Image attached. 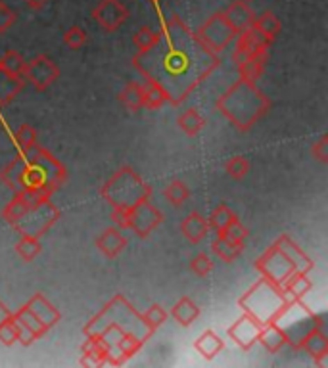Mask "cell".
Segmentation results:
<instances>
[{
	"instance_id": "cell-1",
	"label": "cell",
	"mask_w": 328,
	"mask_h": 368,
	"mask_svg": "<svg viewBox=\"0 0 328 368\" xmlns=\"http://www.w3.org/2000/svg\"><path fill=\"white\" fill-rule=\"evenodd\" d=\"M133 65L145 81L160 85L169 104H183L219 65V54L202 44L181 17L171 16L158 31V40L145 52H136Z\"/></svg>"
},
{
	"instance_id": "cell-2",
	"label": "cell",
	"mask_w": 328,
	"mask_h": 368,
	"mask_svg": "<svg viewBox=\"0 0 328 368\" xmlns=\"http://www.w3.org/2000/svg\"><path fill=\"white\" fill-rule=\"evenodd\" d=\"M0 183L14 194L25 192L33 198H50L67 183V169L39 144L22 152L8 167L0 171Z\"/></svg>"
},
{
	"instance_id": "cell-3",
	"label": "cell",
	"mask_w": 328,
	"mask_h": 368,
	"mask_svg": "<svg viewBox=\"0 0 328 368\" xmlns=\"http://www.w3.org/2000/svg\"><path fill=\"white\" fill-rule=\"evenodd\" d=\"M217 110L238 131L246 133L271 110V102L256 83L238 79L217 100Z\"/></svg>"
},
{
	"instance_id": "cell-4",
	"label": "cell",
	"mask_w": 328,
	"mask_h": 368,
	"mask_svg": "<svg viewBox=\"0 0 328 368\" xmlns=\"http://www.w3.org/2000/svg\"><path fill=\"white\" fill-rule=\"evenodd\" d=\"M106 324H115L123 332H131V334L138 336L145 344L154 336V330L146 324L145 317L136 311L135 307L129 303L121 294H117L102 311L88 320V324L83 328V332H85V336L87 334H97V332L104 328Z\"/></svg>"
},
{
	"instance_id": "cell-5",
	"label": "cell",
	"mask_w": 328,
	"mask_h": 368,
	"mask_svg": "<svg viewBox=\"0 0 328 368\" xmlns=\"http://www.w3.org/2000/svg\"><path fill=\"white\" fill-rule=\"evenodd\" d=\"M150 194H152L150 184H146L140 175L131 167L120 169L102 186V198L113 209H121V211H129L140 201L150 200Z\"/></svg>"
},
{
	"instance_id": "cell-6",
	"label": "cell",
	"mask_w": 328,
	"mask_h": 368,
	"mask_svg": "<svg viewBox=\"0 0 328 368\" xmlns=\"http://www.w3.org/2000/svg\"><path fill=\"white\" fill-rule=\"evenodd\" d=\"M238 305L242 311L254 317L259 324H269L274 322L280 311L286 307V301L282 296V286L272 284L263 276L238 299Z\"/></svg>"
},
{
	"instance_id": "cell-7",
	"label": "cell",
	"mask_w": 328,
	"mask_h": 368,
	"mask_svg": "<svg viewBox=\"0 0 328 368\" xmlns=\"http://www.w3.org/2000/svg\"><path fill=\"white\" fill-rule=\"evenodd\" d=\"M274 324L279 326L288 340V345H292L297 351L302 337L309 332L311 328H315V312L302 303V299H297L294 303L286 305L280 315L274 319Z\"/></svg>"
},
{
	"instance_id": "cell-8",
	"label": "cell",
	"mask_w": 328,
	"mask_h": 368,
	"mask_svg": "<svg viewBox=\"0 0 328 368\" xmlns=\"http://www.w3.org/2000/svg\"><path fill=\"white\" fill-rule=\"evenodd\" d=\"M60 219V211L58 208L50 201V198L47 200H37L33 201L29 209L25 211V215L17 221L16 224H12L17 233L22 236H33V238H40L42 234H47L56 224V221Z\"/></svg>"
},
{
	"instance_id": "cell-9",
	"label": "cell",
	"mask_w": 328,
	"mask_h": 368,
	"mask_svg": "<svg viewBox=\"0 0 328 368\" xmlns=\"http://www.w3.org/2000/svg\"><path fill=\"white\" fill-rule=\"evenodd\" d=\"M194 33H196V37L200 39L202 44H206V47H208L211 52H215V54H221L224 49H229V44L238 37V33L234 31L231 24L224 19L223 12L208 17V19L198 27V31Z\"/></svg>"
},
{
	"instance_id": "cell-10",
	"label": "cell",
	"mask_w": 328,
	"mask_h": 368,
	"mask_svg": "<svg viewBox=\"0 0 328 368\" xmlns=\"http://www.w3.org/2000/svg\"><path fill=\"white\" fill-rule=\"evenodd\" d=\"M256 269L263 274L267 281H271L277 286H284L290 276L296 272L294 265L290 263L288 257L280 251L277 244H272L271 248L257 259Z\"/></svg>"
},
{
	"instance_id": "cell-11",
	"label": "cell",
	"mask_w": 328,
	"mask_h": 368,
	"mask_svg": "<svg viewBox=\"0 0 328 368\" xmlns=\"http://www.w3.org/2000/svg\"><path fill=\"white\" fill-rule=\"evenodd\" d=\"M163 223V213L150 200L140 201L138 206L127 211L125 231L135 233L138 238H146Z\"/></svg>"
},
{
	"instance_id": "cell-12",
	"label": "cell",
	"mask_w": 328,
	"mask_h": 368,
	"mask_svg": "<svg viewBox=\"0 0 328 368\" xmlns=\"http://www.w3.org/2000/svg\"><path fill=\"white\" fill-rule=\"evenodd\" d=\"M271 42L272 40L267 39L263 33L252 25L248 29L238 33V37H236V47L232 50V62H234V64H240V62H246L249 58L269 56L267 50L271 47Z\"/></svg>"
},
{
	"instance_id": "cell-13",
	"label": "cell",
	"mask_w": 328,
	"mask_h": 368,
	"mask_svg": "<svg viewBox=\"0 0 328 368\" xmlns=\"http://www.w3.org/2000/svg\"><path fill=\"white\" fill-rule=\"evenodd\" d=\"M58 77H60V67L44 54L33 58L31 62H25L24 79L29 81L33 88H37L39 92L49 90L56 83Z\"/></svg>"
},
{
	"instance_id": "cell-14",
	"label": "cell",
	"mask_w": 328,
	"mask_h": 368,
	"mask_svg": "<svg viewBox=\"0 0 328 368\" xmlns=\"http://www.w3.org/2000/svg\"><path fill=\"white\" fill-rule=\"evenodd\" d=\"M129 16L131 12L121 0H98V4L92 8V19L106 33L117 31L127 22Z\"/></svg>"
},
{
	"instance_id": "cell-15",
	"label": "cell",
	"mask_w": 328,
	"mask_h": 368,
	"mask_svg": "<svg viewBox=\"0 0 328 368\" xmlns=\"http://www.w3.org/2000/svg\"><path fill=\"white\" fill-rule=\"evenodd\" d=\"M261 326L263 324H259L254 317H249V315L244 312L240 319L236 320L231 328H229V336H231L232 342L238 345L240 349L248 351V349H252L257 344Z\"/></svg>"
},
{
	"instance_id": "cell-16",
	"label": "cell",
	"mask_w": 328,
	"mask_h": 368,
	"mask_svg": "<svg viewBox=\"0 0 328 368\" xmlns=\"http://www.w3.org/2000/svg\"><path fill=\"white\" fill-rule=\"evenodd\" d=\"M297 351L309 353L317 367H328V334L322 328H311L300 342Z\"/></svg>"
},
{
	"instance_id": "cell-17",
	"label": "cell",
	"mask_w": 328,
	"mask_h": 368,
	"mask_svg": "<svg viewBox=\"0 0 328 368\" xmlns=\"http://www.w3.org/2000/svg\"><path fill=\"white\" fill-rule=\"evenodd\" d=\"M274 244L279 246V249L284 253V256L288 257V261L294 265V269H296L297 272H304V274H307V272L313 271L315 263L309 259V256L305 253L304 249L300 248L296 242L290 238L288 234H282V236H279Z\"/></svg>"
},
{
	"instance_id": "cell-18",
	"label": "cell",
	"mask_w": 328,
	"mask_h": 368,
	"mask_svg": "<svg viewBox=\"0 0 328 368\" xmlns=\"http://www.w3.org/2000/svg\"><path fill=\"white\" fill-rule=\"evenodd\" d=\"M223 16L236 33H242L244 29H248L256 22V12L252 10V6H249L246 0H234L231 6L224 10Z\"/></svg>"
},
{
	"instance_id": "cell-19",
	"label": "cell",
	"mask_w": 328,
	"mask_h": 368,
	"mask_svg": "<svg viewBox=\"0 0 328 368\" xmlns=\"http://www.w3.org/2000/svg\"><path fill=\"white\" fill-rule=\"evenodd\" d=\"M27 307L31 309L35 315H37V319L47 326V328H52V326H56L60 319H62V315L58 311L54 305L50 303L47 297L42 296V294H35V296L27 301Z\"/></svg>"
},
{
	"instance_id": "cell-20",
	"label": "cell",
	"mask_w": 328,
	"mask_h": 368,
	"mask_svg": "<svg viewBox=\"0 0 328 368\" xmlns=\"http://www.w3.org/2000/svg\"><path fill=\"white\" fill-rule=\"evenodd\" d=\"M209 223L206 217H202L198 211H192L188 217H184L181 223V233L190 244H200L206 236L209 234Z\"/></svg>"
},
{
	"instance_id": "cell-21",
	"label": "cell",
	"mask_w": 328,
	"mask_h": 368,
	"mask_svg": "<svg viewBox=\"0 0 328 368\" xmlns=\"http://www.w3.org/2000/svg\"><path fill=\"white\" fill-rule=\"evenodd\" d=\"M97 248L104 253L106 257H117L123 251V249L127 248V238L121 234V228H106L104 233L100 234L97 238Z\"/></svg>"
},
{
	"instance_id": "cell-22",
	"label": "cell",
	"mask_w": 328,
	"mask_h": 368,
	"mask_svg": "<svg viewBox=\"0 0 328 368\" xmlns=\"http://www.w3.org/2000/svg\"><path fill=\"white\" fill-rule=\"evenodd\" d=\"M37 200H47V198H33V196L25 192L14 194V198L8 201V206L2 209V219L8 224H16L25 215V211L29 209L33 201Z\"/></svg>"
},
{
	"instance_id": "cell-23",
	"label": "cell",
	"mask_w": 328,
	"mask_h": 368,
	"mask_svg": "<svg viewBox=\"0 0 328 368\" xmlns=\"http://www.w3.org/2000/svg\"><path fill=\"white\" fill-rule=\"evenodd\" d=\"M257 342L263 345L267 351L272 353V355L279 353L284 345H288L286 334H284L274 322H269V324H263V326H261V332H259Z\"/></svg>"
},
{
	"instance_id": "cell-24",
	"label": "cell",
	"mask_w": 328,
	"mask_h": 368,
	"mask_svg": "<svg viewBox=\"0 0 328 368\" xmlns=\"http://www.w3.org/2000/svg\"><path fill=\"white\" fill-rule=\"evenodd\" d=\"M120 102L133 113L145 110V85H140L138 81L127 83L120 92Z\"/></svg>"
},
{
	"instance_id": "cell-25",
	"label": "cell",
	"mask_w": 328,
	"mask_h": 368,
	"mask_svg": "<svg viewBox=\"0 0 328 368\" xmlns=\"http://www.w3.org/2000/svg\"><path fill=\"white\" fill-rule=\"evenodd\" d=\"M24 77H14V75L0 69V108L8 106L24 90Z\"/></svg>"
},
{
	"instance_id": "cell-26",
	"label": "cell",
	"mask_w": 328,
	"mask_h": 368,
	"mask_svg": "<svg viewBox=\"0 0 328 368\" xmlns=\"http://www.w3.org/2000/svg\"><path fill=\"white\" fill-rule=\"evenodd\" d=\"M194 347H196V351L200 353L204 359L211 360L215 359L217 355L223 351L224 342L217 336L213 330H206V332L194 342Z\"/></svg>"
},
{
	"instance_id": "cell-27",
	"label": "cell",
	"mask_w": 328,
	"mask_h": 368,
	"mask_svg": "<svg viewBox=\"0 0 328 368\" xmlns=\"http://www.w3.org/2000/svg\"><path fill=\"white\" fill-rule=\"evenodd\" d=\"M171 317L175 320L177 324H181V326H190L194 320L200 317V309H198V305L194 303L190 297H181L177 305L171 309Z\"/></svg>"
},
{
	"instance_id": "cell-28",
	"label": "cell",
	"mask_w": 328,
	"mask_h": 368,
	"mask_svg": "<svg viewBox=\"0 0 328 368\" xmlns=\"http://www.w3.org/2000/svg\"><path fill=\"white\" fill-rule=\"evenodd\" d=\"M211 251L215 253L223 263H232L234 259H238L244 251V244H234V242L227 240L223 236H217L215 242L211 244Z\"/></svg>"
},
{
	"instance_id": "cell-29",
	"label": "cell",
	"mask_w": 328,
	"mask_h": 368,
	"mask_svg": "<svg viewBox=\"0 0 328 368\" xmlns=\"http://www.w3.org/2000/svg\"><path fill=\"white\" fill-rule=\"evenodd\" d=\"M236 221H238V217H236V213H234L227 203H219V206L211 211V215H209L208 219L209 228H215L217 233L224 231L227 226H231V224L236 223Z\"/></svg>"
},
{
	"instance_id": "cell-30",
	"label": "cell",
	"mask_w": 328,
	"mask_h": 368,
	"mask_svg": "<svg viewBox=\"0 0 328 368\" xmlns=\"http://www.w3.org/2000/svg\"><path fill=\"white\" fill-rule=\"evenodd\" d=\"M177 125H179L181 131L186 133L188 136H196L202 128H204V125H206V119L202 117L200 112H198L196 108H190V110H186V112H183L179 115Z\"/></svg>"
},
{
	"instance_id": "cell-31",
	"label": "cell",
	"mask_w": 328,
	"mask_h": 368,
	"mask_svg": "<svg viewBox=\"0 0 328 368\" xmlns=\"http://www.w3.org/2000/svg\"><path fill=\"white\" fill-rule=\"evenodd\" d=\"M169 104L167 92L150 81H145V108L146 110H160L161 106Z\"/></svg>"
},
{
	"instance_id": "cell-32",
	"label": "cell",
	"mask_w": 328,
	"mask_h": 368,
	"mask_svg": "<svg viewBox=\"0 0 328 368\" xmlns=\"http://www.w3.org/2000/svg\"><path fill=\"white\" fill-rule=\"evenodd\" d=\"M267 60H269V56L249 58L246 62H240V64H238V75H240V79L249 81V83H256V81L263 75Z\"/></svg>"
},
{
	"instance_id": "cell-33",
	"label": "cell",
	"mask_w": 328,
	"mask_h": 368,
	"mask_svg": "<svg viewBox=\"0 0 328 368\" xmlns=\"http://www.w3.org/2000/svg\"><path fill=\"white\" fill-rule=\"evenodd\" d=\"M12 315H14V319L16 320L24 322L25 326L31 330L33 334H35L37 337H42L47 332H49V328H47V326H44L39 319H37V315H35V312H33L27 305H24L22 309H17V311L12 312Z\"/></svg>"
},
{
	"instance_id": "cell-34",
	"label": "cell",
	"mask_w": 328,
	"mask_h": 368,
	"mask_svg": "<svg viewBox=\"0 0 328 368\" xmlns=\"http://www.w3.org/2000/svg\"><path fill=\"white\" fill-rule=\"evenodd\" d=\"M0 69L2 72L10 73V75H14V77H24L25 72V60L24 56L16 52V50H8V52H4L2 58H0Z\"/></svg>"
},
{
	"instance_id": "cell-35",
	"label": "cell",
	"mask_w": 328,
	"mask_h": 368,
	"mask_svg": "<svg viewBox=\"0 0 328 368\" xmlns=\"http://www.w3.org/2000/svg\"><path fill=\"white\" fill-rule=\"evenodd\" d=\"M254 27L263 33L265 37H267L269 40H274L277 37H279L280 27H282V25H280L279 17L274 16L272 12H263L259 17L256 16Z\"/></svg>"
},
{
	"instance_id": "cell-36",
	"label": "cell",
	"mask_w": 328,
	"mask_h": 368,
	"mask_svg": "<svg viewBox=\"0 0 328 368\" xmlns=\"http://www.w3.org/2000/svg\"><path fill=\"white\" fill-rule=\"evenodd\" d=\"M142 345H145V342H142L140 337L135 336V334H131V332H123L120 340H117L115 347L120 349L121 359L127 360V359H131L133 355H136V353L140 351V347H142Z\"/></svg>"
},
{
	"instance_id": "cell-37",
	"label": "cell",
	"mask_w": 328,
	"mask_h": 368,
	"mask_svg": "<svg viewBox=\"0 0 328 368\" xmlns=\"http://www.w3.org/2000/svg\"><path fill=\"white\" fill-rule=\"evenodd\" d=\"M163 196H165V200H167L171 206L181 208L184 201L190 198V190H188V186H186L183 181H173V183H169L167 188L163 190Z\"/></svg>"
},
{
	"instance_id": "cell-38",
	"label": "cell",
	"mask_w": 328,
	"mask_h": 368,
	"mask_svg": "<svg viewBox=\"0 0 328 368\" xmlns=\"http://www.w3.org/2000/svg\"><path fill=\"white\" fill-rule=\"evenodd\" d=\"M284 288L288 290L290 294H294L297 299H304V297L311 292L313 284H311V281L307 278V274L296 271L292 276H290L288 281H286Z\"/></svg>"
},
{
	"instance_id": "cell-39",
	"label": "cell",
	"mask_w": 328,
	"mask_h": 368,
	"mask_svg": "<svg viewBox=\"0 0 328 368\" xmlns=\"http://www.w3.org/2000/svg\"><path fill=\"white\" fill-rule=\"evenodd\" d=\"M40 249L42 248H40L39 238H33V236H22V240L16 244V253L25 263H31L40 253Z\"/></svg>"
},
{
	"instance_id": "cell-40",
	"label": "cell",
	"mask_w": 328,
	"mask_h": 368,
	"mask_svg": "<svg viewBox=\"0 0 328 368\" xmlns=\"http://www.w3.org/2000/svg\"><path fill=\"white\" fill-rule=\"evenodd\" d=\"M14 140H16L17 148L22 152H27V150H31L33 146H37V131L31 125H19L14 131Z\"/></svg>"
},
{
	"instance_id": "cell-41",
	"label": "cell",
	"mask_w": 328,
	"mask_h": 368,
	"mask_svg": "<svg viewBox=\"0 0 328 368\" xmlns=\"http://www.w3.org/2000/svg\"><path fill=\"white\" fill-rule=\"evenodd\" d=\"M249 161L246 158H242V156H234L231 160L224 163V171H227V175L234 178V181H240L244 176L249 173Z\"/></svg>"
},
{
	"instance_id": "cell-42",
	"label": "cell",
	"mask_w": 328,
	"mask_h": 368,
	"mask_svg": "<svg viewBox=\"0 0 328 368\" xmlns=\"http://www.w3.org/2000/svg\"><path fill=\"white\" fill-rule=\"evenodd\" d=\"M142 317H145L146 324H148V326L156 332V330L161 328V326L165 324V320H167V311H165L161 305L154 303L146 309V312L142 315Z\"/></svg>"
},
{
	"instance_id": "cell-43",
	"label": "cell",
	"mask_w": 328,
	"mask_h": 368,
	"mask_svg": "<svg viewBox=\"0 0 328 368\" xmlns=\"http://www.w3.org/2000/svg\"><path fill=\"white\" fill-rule=\"evenodd\" d=\"M87 42V31L79 27V25H73L67 31L64 33V44L67 49L79 50L83 49V44Z\"/></svg>"
},
{
	"instance_id": "cell-44",
	"label": "cell",
	"mask_w": 328,
	"mask_h": 368,
	"mask_svg": "<svg viewBox=\"0 0 328 368\" xmlns=\"http://www.w3.org/2000/svg\"><path fill=\"white\" fill-rule=\"evenodd\" d=\"M217 236H223V238L234 242V244H244V242L248 240L249 231L240 223V221H236V223H232L231 226H227L224 231L217 233Z\"/></svg>"
},
{
	"instance_id": "cell-45",
	"label": "cell",
	"mask_w": 328,
	"mask_h": 368,
	"mask_svg": "<svg viewBox=\"0 0 328 368\" xmlns=\"http://www.w3.org/2000/svg\"><path fill=\"white\" fill-rule=\"evenodd\" d=\"M0 344H4L6 347L17 344V328L14 315H10L8 319L0 322Z\"/></svg>"
},
{
	"instance_id": "cell-46",
	"label": "cell",
	"mask_w": 328,
	"mask_h": 368,
	"mask_svg": "<svg viewBox=\"0 0 328 368\" xmlns=\"http://www.w3.org/2000/svg\"><path fill=\"white\" fill-rule=\"evenodd\" d=\"M156 40H158V33L150 29V27H140V29L135 33V37H133V42H135L138 52H145V50L150 49Z\"/></svg>"
},
{
	"instance_id": "cell-47",
	"label": "cell",
	"mask_w": 328,
	"mask_h": 368,
	"mask_svg": "<svg viewBox=\"0 0 328 368\" xmlns=\"http://www.w3.org/2000/svg\"><path fill=\"white\" fill-rule=\"evenodd\" d=\"M190 271L196 276H208L209 272L213 271V263H211L208 253H198V256L194 257L192 261H190Z\"/></svg>"
},
{
	"instance_id": "cell-48",
	"label": "cell",
	"mask_w": 328,
	"mask_h": 368,
	"mask_svg": "<svg viewBox=\"0 0 328 368\" xmlns=\"http://www.w3.org/2000/svg\"><path fill=\"white\" fill-rule=\"evenodd\" d=\"M16 12L10 8L8 4H4V2L0 0V35L8 31L10 27L16 24Z\"/></svg>"
},
{
	"instance_id": "cell-49",
	"label": "cell",
	"mask_w": 328,
	"mask_h": 368,
	"mask_svg": "<svg viewBox=\"0 0 328 368\" xmlns=\"http://www.w3.org/2000/svg\"><path fill=\"white\" fill-rule=\"evenodd\" d=\"M313 158L320 163H328V136H320L319 140L311 146Z\"/></svg>"
},
{
	"instance_id": "cell-50",
	"label": "cell",
	"mask_w": 328,
	"mask_h": 368,
	"mask_svg": "<svg viewBox=\"0 0 328 368\" xmlns=\"http://www.w3.org/2000/svg\"><path fill=\"white\" fill-rule=\"evenodd\" d=\"M16 328H17V342L24 345V347H29V345H33L37 340H39V337L35 336L31 330L27 328L24 322H19V320H16Z\"/></svg>"
},
{
	"instance_id": "cell-51",
	"label": "cell",
	"mask_w": 328,
	"mask_h": 368,
	"mask_svg": "<svg viewBox=\"0 0 328 368\" xmlns=\"http://www.w3.org/2000/svg\"><path fill=\"white\" fill-rule=\"evenodd\" d=\"M25 4L31 10H35V12H39V10H42L49 4V0H25Z\"/></svg>"
},
{
	"instance_id": "cell-52",
	"label": "cell",
	"mask_w": 328,
	"mask_h": 368,
	"mask_svg": "<svg viewBox=\"0 0 328 368\" xmlns=\"http://www.w3.org/2000/svg\"><path fill=\"white\" fill-rule=\"evenodd\" d=\"M10 315H12V312L8 311V307H6V305H4V303H2V301H0V322H2V320L8 319Z\"/></svg>"
},
{
	"instance_id": "cell-53",
	"label": "cell",
	"mask_w": 328,
	"mask_h": 368,
	"mask_svg": "<svg viewBox=\"0 0 328 368\" xmlns=\"http://www.w3.org/2000/svg\"><path fill=\"white\" fill-rule=\"evenodd\" d=\"M148 2H152V4H156V2H161V0H148Z\"/></svg>"
},
{
	"instance_id": "cell-54",
	"label": "cell",
	"mask_w": 328,
	"mask_h": 368,
	"mask_svg": "<svg viewBox=\"0 0 328 368\" xmlns=\"http://www.w3.org/2000/svg\"><path fill=\"white\" fill-rule=\"evenodd\" d=\"M246 2H252V0H246Z\"/></svg>"
}]
</instances>
